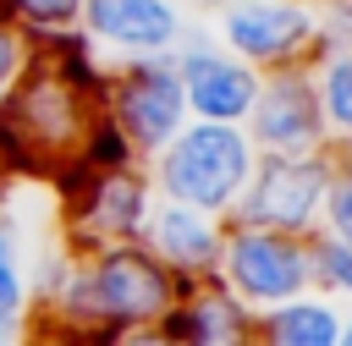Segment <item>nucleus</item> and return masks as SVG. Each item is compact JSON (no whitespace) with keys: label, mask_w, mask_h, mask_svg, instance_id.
<instances>
[{"label":"nucleus","mask_w":352,"mask_h":346,"mask_svg":"<svg viewBox=\"0 0 352 346\" xmlns=\"http://www.w3.org/2000/svg\"><path fill=\"white\" fill-rule=\"evenodd\" d=\"M253 143L231 121H187L160 154H154V192L204 214H231L236 192L253 176Z\"/></svg>","instance_id":"f257e3e1"},{"label":"nucleus","mask_w":352,"mask_h":346,"mask_svg":"<svg viewBox=\"0 0 352 346\" xmlns=\"http://www.w3.org/2000/svg\"><path fill=\"white\" fill-rule=\"evenodd\" d=\"M99 110H104L110 132L126 143L132 159H154L187 126V93H182V77L170 66V55L126 60L99 88Z\"/></svg>","instance_id":"f03ea898"},{"label":"nucleus","mask_w":352,"mask_h":346,"mask_svg":"<svg viewBox=\"0 0 352 346\" xmlns=\"http://www.w3.org/2000/svg\"><path fill=\"white\" fill-rule=\"evenodd\" d=\"M324 176H330V148L258 154L248 187L231 203V225H258V231H280V236H314L319 231Z\"/></svg>","instance_id":"7ed1b4c3"},{"label":"nucleus","mask_w":352,"mask_h":346,"mask_svg":"<svg viewBox=\"0 0 352 346\" xmlns=\"http://www.w3.org/2000/svg\"><path fill=\"white\" fill-rule=\"evenodd\" d=\"M88 275V297L104 330H132V324H160L176 297L187 291L143 242H116V247H94V258H82Z\"/></svg>","instance_id":"20e7f679"},{"label":"nucleus","mask_w":352,"mask_h":346,"mask_svg":"<svg viewBox=\"0 0 352 346\" xmlns=\"http://www.w3.org/2000/svg\"><path fill=\"white\" fill-rule=\"evenodd\" d=\"M214 280L253 313L280 308V302H292V297H302L314 286L308 236H280V231H258V225H226Z\"/></svg>","instance_id":"39448f33"},{"label":"nucleus","mask_w":352,"mask_h":346,"mask_svg":"<svg viewBox=\"0 0 352 346\" xmlns=\"http://www.w3.org/2000/svg\"><path fill=\"white\" fill-rule=\"evenodd\" d=\"M209 33L253 71L308 66L319 55V16L308 0H220Z\"/></svg>","instance_id":"423d86ee"},{"label":"nucleus","mask_w":352,"mask_h":346,"mask_svg":"<svg viewBox=\"0 0 352 346\" xmlns=\"http://www.w3.org/2000/svg\"><path fill=\"white\" fill-rule=\"evenodd\" d=\"M170 66H176L182 93H187V115H198V121H231V126H242V115L253 110L258 77H264L248 60H236L209 27H182L176 49H170Z\"/></svg>","instance_id":"0eeeda50"},{"label":"nucleus","mask_w":352,"mask_h":346,"mask_svg":"<svg viewBox=\"0 0 352 346\" xmlns=\"http://www.w3.org/2000/svg\"><path fill=\"white\" fill-rule=\"evenodd\" d=\"M242 132H248L253 154H314V148H330L324 143V121H319L314 71L308 66L264 71L258 93H253V110L242 115Z\"/></svg>","instance_id":"6e6552de"},{"label":"nucleus","mask_w":352,"mask_h":346,"mask_svg":"<svg viewBox=\"0 0 352 346\" xmlns=\"http://www.w3.org/2000/svg\"><path fill=\"white\" fill-rule=\"evenodd\" d=\"M77 170H82V165H77ZM148 209H154V181L138 170V159L88 170V176L72 187V225H77V236L94 242V247L138 242Z\"/></svg>","instance_id":"1a4fd4ad"},{"label":"nucleus","mask_w":352,"mask_h":346,"mask_svg":"<svg viewBox=\"0 0 352 346\" xmlns=\"http://www.w3.org/2000/svg\"><path fill=\"white\" fill-rule=\"evenodd\" d=\"M77 27L94 49H110L121 60H143V55H170L187 11L176 0H82Z\"/></svg>","instance_id":"9d476101"},{"label":"nucleus","mask_w":352,"mask_h":346,"mask_svg":"<svg viewBox=\"0 0 352 346\" xmlns=\"http://www.w3.org/2000/svg\"><path fill=\"white\" fill-rule=\"evenodd\" d=\"M182 286H198V280H214L220 269V242H226V225L204 209H187V203H170V198H154L148 220H143V236H138Z\"/></svg>","instance_id":"9b49d317"},{"label":"nucleus","mask_w":352,"mask_h":346,"mask_svg":"<svg viewBox=\"0 0 352 346\" xmlns=\"http://www.w3.org/2000/svg\"><path fill=\"white\" fill-rule=\"evenodd\" d=\"M182 346H258V313L242 308L220 280H198L160 319Z\"/></svg>","instance_id":"f8f14e48"},{"label":"nucleus","mask_w":352,"mask_h":346,"mask_svg":"<svg viewBox=\"0 0 352 346\" xmlns=\"http://www.w3.org/2000/svg\"><path fill=\"white\" fill-rule=\"evenodd\" d=\"M336 341H341V313L330 297L302 291L258 313V346H336Z\"/></svg>","instance_id":"ddd939ff"},{"label":"nucleus","mask_w":352,"mask_h":346,"mask_svg":"<svg viewBox=\"0 0 352 346\" xmlns=\"http://www.w3.org/2000/svg\"><path fill=\"white\" fill-rule=\"evenodd\" d=\"M314 93H319V121L330 148H352V49H330L308 60Z\"/></svg>","instance_id":"4468645a"},{"label":"nucleus","mask_w":352,"mask_h":346,"mask_svg":"<svg viewBox=\"0 0 352 346\" xmlns=\"http://www.w3.org/2000/svg\"><path fill=\"white\" fill-rule=\"evenodd\" d=\"M28 324V269L16 220H0V335H22Z\"/></svg>","instance_id":"2eb2a0df"},{"label":"nucleus","mask_w":352,"mask_h":346,"mask_svg":"<svg viewBox=\"0 0 352 346\" xmlns=\"http://www.w3.org/2000/svg\"><path fill=\"white\" fill-rule=\"evenodd\" d=\"M319 236L352 242V148H330V176L319 198Z\"/></svg>","instance_id":"dca6fc26"},{"label":"nucleus","mask_w":352,"mask_h":346,"mask_svg":"<svg viewBox=\"0 0 352 346\" xmlns=\"http://www.w3.org/2000/svg\"><path fill=\"white\" fill-rule=\"evenodd\" d=\"M82 0H0V16L16 33H44V38H66L77 27Z\"/></svg>","instance_id":"f3484780"},{"label":"nucleus","mask_w":352,"mask_h":346,"mask_svg":"<svg viewBox=\"0 0 352 346\" xmlns=\"http://www.w3.org/2000/svg\"><path fill=\"white\" fill-rule=\"evenodd\" d=\"M308 275L330 297H352V242H336V236L314 231L308 236Z\"/></svg>","instance_id":"a211bd4d"},{"label":"nucleus","mask_w":352,"mask_h":346,"mask_svg":"<svg viewBox=\"0 0 352 346\" xmlns=\"http://www.w3.org/2000/svg\"><path fill=\"white\" fill-rule=\"evenodd\" d=\"M314 16H319V55L352 49V0H324L314 5Z\"/></svg>","instance_id":"6ab92c4d"},{"label":"nucleus","mask_w":352,"mask_h":346,"mask_svg":"<svg viewBox=\"0 0 352 346\" xmlns=\"http://www.w3.org/2000/svg\"><path fill=\"white\" fill-rule=\"evenodd\" d=\"M28 60H33V55H28V38H22V33H16V27L0 16V104H6V93L22 82Z\"/></svg>","instance_id":"aec40b11"},{"label":"nucleus","mask_w":352,"mask_h":346,"mask_svg":"<svg viewBox=\"0 0 352 346\" xmlns=\"http://www.w3.org/2000/svg\"><path fill=\"white\" fill-rule=\"evenodd\" d=\"M110 346H182L165 324H132V330H116Z\"/></svg>","instance_id":"412c9836"},{"label":"nucleus","mask_w":352,"mask_h":346,"mask_svg":"<svg viewBox=\"0 0 352 346\" xmlns=\"http://www.w3.org/2000/svg\"><path fill=\"white\" fill-rule=\"evenodd\" d=\"M336 346H352V319H341V341Z\"/></svg>","instance_id":"4be33fe9"},{"label":"nucleus","mask_w":352,"mask_h":346,"mask_svg":"<svg viewBox=\"0 0 352 346\" xmlns=\"http://www.w3.org/2000/svg\"><path fill=\"white\" fill-rule=\"evenodd\" d=\"M0 346H28V341L22 335H0Z\"/></svg>","instance_id":"5701e85b"},{"label":"nucleus","mask_w":352,"mask_h":346,"mask_svg":"<svg viewBox=\"0 0 352 346\" xmlns=\"http://www.w3.org/2000/svg\"><path fill=\"white\" fill-rule=\"evenodd\" d=\"M209 5H220V0H209Z\"/></svg>","instance_id":"b1692460"}]
</instances>
